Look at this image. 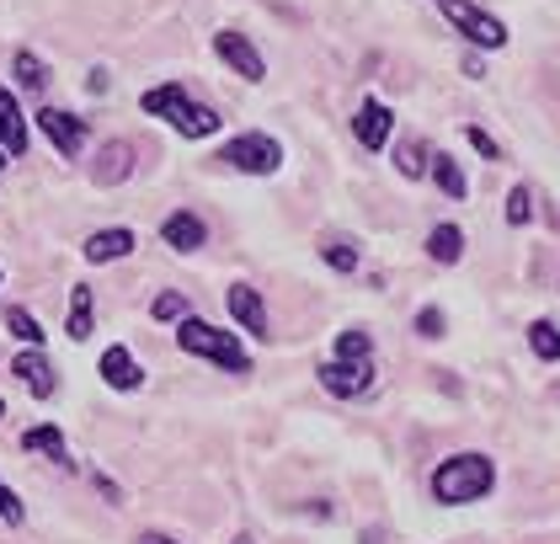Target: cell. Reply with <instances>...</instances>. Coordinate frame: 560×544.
I'll use <instances>...</instances> for the list:
<instances>
[{
  "mask_svg": "<svg viewBox=\"0 0 560 544\" xmlns=\"http://www.w3.org/2000/svg\"><path fill=\"white\" fill-rule=\"evenodd\" d=\"M5 332L16 336L22 347H44V326H38V321H33L22 304H11V310H5Z\"/></svg>",
  "mask_w": 560,
  "mask_h": 544,
  "instance_id": "obj_21",
  "label": "cell"
},
{
  "mask_svg": "<svg viewBox=\"0 0 560 544\" xmlns=\"http://www.w3.org/2000/svg\"><path fill=\"white\" fill-rule=\"evenodd\" d=\"M320 256H326V267H337V273H352V267H358V246H352L347 235H331V241L320 246Z\"/></svg>",
  "mask_w": 560,
  "mask_h": 544,
  "instance_id": "obj_23",
  "label": "cell"
},
{
  "mask_svg": "<svg viewBox=\"0 0 560 544\" xmlns=\"http://www.w3.org/2000/svg\"><path fill=\"white\" fill-rule=\"evenodd\" d=\"M443 326H448V321H443V310H438V304L417 310V332L428 336V342H438V336H443Z\"/></svg>",
  "mask_w": 560,
  "mask_h": 544,
  "instance_id": "obj_29",
  "label": "cell"
},
{
  "mask_svg": "<svg viewBox=\"0 0 560 544\" xmlns=\"http://www.w3.org/2000/svg\"><path fill=\"white\" fill-rule=\"evenodd\" d=\"M150 315L155 321H187V299L182 293H155L150 299Z\"/></svg>",
  "mask_w": 560,
  "mask_h": 544,
  "instance_id": "obj_26",
  "label": "cell"
},
{
  "mask_svg": "<svg viewBox=\"0 0 560 544\" xmlns=\"http://www.w3.org/2000/svg\"><path fill=\"white\" fill-rule=\"evenodd\" d=\"M497 486V464L486 454H454L432 470V497L443 507H459V502H480L486 491Z\"/></svg>",
  "mask_w": 560,
  "mask_h": 544,
  "instance_id": "obj_1",
  "label": "cell"
},
{
  "mask_svg": "<svg viewBox=\"0 0 560 544\" xmlns=\"http://www.w3.org/2000/svg\"><path fill=\"white\" fill-rule=\"evenodd\" d=\"M22 443H27L33 454H48L59 470H75V460H70V443H65V432H59L54 421H44V427H27V432H22Z\"/></svg>",
  "mask_w": 560,
  "mask_h": 544,
  "instance_id": "obj_16",
  "label": "cell"
},
{
  "mask_svg": "<svg viewBox=\"0 0 560 544\" xmlns=\"http://www.w3.org/2000/svg\"><path fill=\"white\" fill-rule=\"evenodd\" d=\"M470 144L486 155V161H502V150H497V139H486V128H470Z\"/></svg>",
  "mask_w": 560,
  "mask_h": 544,
  "instance_id": "obj_31",
  "label": "cell"
},
{
  "mask_svg": "<svg viewBox=\"0 0 560 544\" xmlns=\"http://www.w3.org/2000/svg\"><path fill=\"white\" fill-rule=\"evenodd\" d=\"M337 358H374V342H369V332H342L337 336Z\"/></svg>",
  "mask_w": 560,
  "mask_h": 544,
  "instance_id": "obj_25",
  "label": "cell"
},
{
  "mask_svg": "<svg viewBox=\"0 0 560 544\" xmlns=\"http://www.w3.org/2000/svg\"><path fill=\"white\" fill-rule=\"evenodd\" d=\"M0 150L5 155H22L27 150V118H22V107H16V96L0 85Z\"/></svg>",
  "mask_w": 560,
  "mask_h": 544,
  "instance_id": "obj_14",
  "label": "cell"
},
{
  "mask_svg": "<svg viewBox=\"0 0 560 544\" xmlns=\"http://www.w3.org/2000/svg\"><path fill=\"white\" fill-rule=\"evenodd\" d=\"M428 166H432V176H438V187H443L448 198H465V193H470V182H465V171H459V161H448V155H432Z\"/></svg>",
  "mask_w": 560,
  "mask_h": 544,
  "instance_id": "obj_20",
  "label": "cell"
},
{
  "mask_svg": "<svg viewBox=\"0 0 560 544\" xmlns=\"http://www.w3.org/2000/svg\"><path fill=\"white\" fill-rule=\"evenodd\" d=\"M102 379H107L113 390H139V384H144V369H139V358H133L129 347H107V352H102Z\"/></svg>",
  "mask_w": 560,
  "mask_h": 544,
  "instance_id": "obj_13",
  "label": "cell"
},
{
  "mask_svg": "<svg viewBox=\"0 0 560 544\" xmlns=\"http://www.w3.org/2000/svg\"><path fill=\"white\" fill-rule=\"evenodd\" d=\"M38 128L59 144V155H81V144H86V124L70 118L65 107H38Z\"/></svg>",
  "mask_w": 560,
  "mask_h": 544,
  "instance_id": "obj_7",
  "label": "cell"
},
{
  "mask_svg": "<svg viewBox=\"0 0 560 544\" xmlns=\"http://www.w3.org/2000/svg\"><path fill=\"white\" fill-rule=\"evenodd\" d=\"M11 374L22 379V384H27V390H33V395H54V390H59V379H54V363H48L44 358V347H27V352H16V358H11Z\"/></svg>",
  "mask_w": 560,
  "mask_h": 544,
  "instance_id": "obj_10",
  "label": "cell"
},
{
  "mask_svg": "<svg viewBox=\"0 0 560 544\" xmlns=\"http://www.w3.org/2000/svg\"><path fill=\"white\" fill-rule=\"evenodd\" d=\"M176 342H182V352H192V358H209V363L230 369V374H246V369H252V352L235 342V332H219V326L198 321V315L176 321Z\"/></svg>",
  "mask_w": 560,
  "mask_h": 544,
  "instance_id": "obj_2",
  "label": "cell"
},
{
  "mask_svg": "<svg viewBox=\"0 0 560 544\" xmlns=\"http://www.w3.org/2000/svg\"><path fill=\"white\" fill-rule=\"evenodd\" d=\"M144 113L166 118V124H172L182 139H209V134L219 128V113H214V107H192L182 85H155V91H144Z\"/></svg>",
  "mask_w": 560,
  "mask_h": 544,
  "instance_id": "obj_3",
  "label": "cell"
},
{
  "mask_svg": "<svg viewBox=\"0 0 560 544\" xmlns=\"http://www.w3.org/2000/svg\"><path fill=\"white\" fill-rule=\"evenodd\" d=\"M129 252H133V230H96L86 246H81V256L96 262V267L102 262H118V256H129Z\"/></svg>",
  "mask_w": 560,
  "mask_h": 544,
  "instance_id": "obj_17",
  "label": "cell"
},
{
  "mask_svg": "<svg viewBox=\"0 0 560 544\" xmlns=\"http://www.w3.org/2000/svg\"><path fill=\"white\" fill-rule=\"evenodd\" d=\"M438 5H443V16H448L475 48H502V43H508V27H502L497 16H486L480 5H470V0H438Z\"/></svg>",
  "mask_w": 560,
  "mask_h": 544,
  "instance_id": "obj_5",
  "label": "cell"
},
{
  "mask_svg": "<svg viewBox=\"0 0 560 544\" xmlns=\"http://www.w3.org/2000/svg\"><path fill=\"white\" fill-rule=\"evenodd\" d=\"M528 213H534V193H528V187H513V193H508V224H528Z\"/></svg>",
  "mask_w": 560,
  "mask_h": 544,
  "instance_id": "obj_28",
  "label": "cell"
},
{
  "mask_svg": "<svg viewBox=\"0 0 560 544\" xmlns=\"http://www.w3.org/2000/svg\"><path fill=\"white\" fill-rule=\"evenodd\" d=\"M395 166H400V176H422V171H428V150H422L417 139H406V144L395 150Z\"/></svg>",
  "mask_w": 560,
  "mask_h": 544,
  "instance_id": "obj_24",
  "label": "cell"
},
{
  "mask_svg": "<svg viewBox=\"0 0 560 544\" xmlns=\"http://www.w3.org/2000/svg\"><path fill=\"white\" fill-rule=\"evenodd\" d=\"M320 384H326L331 395H342V401L369 395V390H374V358H331V363L320 369Z\"/></svg>",
  "mask_w": 560,
  "mask_h": 544,
  "instance_id": "obj_6",
  "label": "cell"
},
{
  "mask_svg": "<svg viewBox=\"0 0 560 544\" xmlns=\"http://www.w3.org/2000/svg\"><path fill=\"white\" fill-rule=\"evenodd\" d=\"M65 332L75 336V342H86V336L96 332V299H91V289L70 293V326H65Z\"/></svg>",
  "mask_w": 560,
  "mask_h": 544,
  "instance_id": "obj_19",
  "label": "cell"
},
{
  "mask_svg": "<svg viewBox=\"0 0 560 544\" xmlns=\"http://www.w3.org/2000/svg\"><path fill=\"white\" fill-rule=\"evenodd\" d=\"M139 544H176V540H166V534H144Z\"/></svg>",
  "mask_w": 560,
  "mask_h": 544,
  "instance_id": "obj_32",
  "label": "cell"
},
{
  "mask_svg": "<svg viewBox=\"0 0 560 544\" xmlns=\"http://www.w3.org/2000/svg\"><path fill=\"white\" fill-rule=\"evenodd\" d=\"M219 161L230 171H246V176H272V171L283 166V144L272 134H241V139H230L219 150Z\"/></svg>",
  "mask_w": 560,
  "mask_h": 544,
  "instance_id": "obj_4",
  "label": "cell"
},
{
  "mask_svg": "<svg viewBox=\"0 0 560 544\" xmlns=\"http://www.w3.org/2000/svg\"><path fill=\"white\" fill-rule=\"evenodd\" d=\"M0 417H5V401H0Z\"/></svg>",
  "mask_w": 560,
  "mask_h": 544,
  "instance_id": "obj_33",
  "label": "cell"
},
{
  "mask_svg": "<svg viewBox=\"0 0 560 544\" xmlns=\"http://www.w3.org/2000/svg\"><path fill=\"white\" fill-rule=\"evenodd\" d=\"M0 518H5V523H22V518H27V512H22V502H16V491H11L5 481H0Z\"/></svg>",
  "mask_w": 560,
  "mask_h": 544,
  "instance_id": "obj_30",
  "label": "cell"
},
{
  "mask_svg": "<svg viewBox=\"0 0 560 544\" xmlns=\"http://www.w3.org/2000/svg\"><path fill=\"white\" fill-rule=\"evenodd\" d=\"M428 256L443 262V267H454V262L465 256V230H459V224H438L428 235Z\"/></svg>",
  "mask_w": 560,
  "mask_h": 544,
  "instance_id": "obj_18",
  "label": "cell"
},
{
  "mask_svg": "<svg viewBox=\"0 0 560 544\" xmlns=\"http://www.w3.org/2000/svg\"><path fill=\"white\" fill-rule=\"evenodd\" d=\"M214 48H219V59H224L235 76H246V81H261V76H267L261 54L246 38H241V33H214Z\"/></svg>",
  "mask_w": 560,
  "mask_h": 544,
  "instance_id": "obj_8",
  "label": "cell"
},
{
  "mask_svg": "<svg viewBox=\"0 0 560 544\" xmlns=\"http://www.w3.org/2000/svg\"><path fill=\"white\" fill-rule=\"evenodd\" d=\"M0 166H5V150H0Z\"/></svg>",
  "mask_w": 560,
  "mask_h": 544,
  "instance_id": "obj_34",
  "label": "cell"
},
{
  "mask_svg": "<svg viewBox=\"0 0 560 544\" xmlns=\"http://www.w3.org/2000/svg\"><path fill=\"white\" fill-rule=\"evenodd\" d=\"M230 299V315L246 326L252 336H267V304H261V293L257 289H246V283H235V289L224 293Z\"/></svg>",
  "mask_w": 560,
  "mask_h": 544,
  "instance_id": "obj_15",
  "label": "cell"
},
{
  "mask_svg": "<svg viewBox=\"0 0 560 544\" xmlns=\"http://www.w3.org/2000/svg\"><path fill=\"white\" fill-rule=\"evenodd\" d=\"M161 241L172 246V252H198L203 241H209V230H203V219L192 209H176V213H166V224H161Z\"/></svg>",
  "mask_w": 560,
  "mask_h": 544,
  "instance_id": "obj_11",
  "label": "cell"
},
{
  "mask_svg": "<svg viewBox=\"0 0 560 544\" xmlns=\"http://www.w3.org/2000/svg\"><path fill=\"white\" fill-rule=\"evenodd\" d=\"M389 128H395V113H389L385 102H363V107H358V118H352V134H358V144H363V150H385Z\"/></svg>",
  "mask_w": 560,
  "mask_h": 544,
  "instance_id": "obj_9",
  "label": "cell"
},
{
  "mask_svg": "<svg viewBox=\"0 0 560 544\" xmlns=\"http://www.w3.org/2000/svg\"><path fill=\"white\" fill-rule=\"evenodd\" d=\"M528 347H534L545 363H560V332L550 321H534V326H528Z\"/></svg>",
  "mask_w": 560,
  "mask_h": 544,
  "instance_id": "obj_22",
  "label": "cell"
},
{
  "mask_svg": "<svg viewBox=\"0 0 560 544\" xmlns=\"http://www.w3.org/2000/svg\"><path fill=\"white\" fill-rule=\"evenodd\" d=\"M133 171V150L124 144V139H107L102 150H96V166H91V182L96 187H118L124 176Z\"/></svg>",
  "mask_w": 560,
  "mask_h": 544,
  "instance_id": "obj_12",
  "label": "cell"
},
{
  "mask_svg": "<svg viewBox=\"0 0 560 544\" xmlns=\"http://www.w3.org/2000/svg\"><path fill=\"white\" fill-rule=\"evenodd\" d=\"M16 76H22V85H27V91H38V85L48 81L44 59H33V54H16Z\"/></svg>",
  "mask_w": 560,
  "mask_h": 544,
  "instance_id": "obj_27",
  "label": "cell"
}]
</instances>
